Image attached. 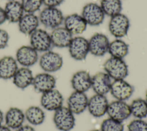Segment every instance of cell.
Segmentation results:
<instances>
[{"label":"cell","instance_id":"6da1fadb","mask_svg":"<svg viewBox=\"0 0 147 131\" xmlns=\"http://www.w3.org/2000/svg\"><path fill=\"white\" fill-rule=\"evenodd\" d=\"M106 73L114 80L124 79L128 75V67L123 59L111 57L103 64Z\"/></svg>","mask_w":147,"mask_h":131},{"label":"cell","instance_id":"7a4b0ae2","mask_svg":"<svg viewBox=\"0 0 147 131\" xmlns=\"http://www.w3.org/2000/svg\"><path fill=\"white\" fill-rule=\"evenodd\" d=\"M53 120L56 128L61 131H70L75 125L74 114L67 107L61 106L55 110Z\"/></svg>","mask_w":147,"mask_h":131},{"label":"cell","instance_id":"3957f363","mask_svg":"<svg viewBox=\"0 0 147 131\" xmlns=\"http://www.w3.org/2000/svg\"><path fill=\"white\" fill-rule=\"evenodd\" d=\"M38 19L45 27L53 29L59 27L64 18L61 11L59 9L47 7L40 12Z\"/></svg>","mask_w":147,"mask_h":131},{"label":"cell","instance_id":"277c9868","mask_svg":"<svg viewBox=\"0 0 147 131\" xmlns=\"http://www.w3.org/2000/svg\"><path fill=\"white\" fill-rule=\"evenodd\" d=\"M130 26L128 17L122 13L111 17L109 23V30L110 33L116 38L125 36Z\"/></svg>","mask_w":147,"mask_h":131},{"label":"cell","instance_id":"5b68a950","mask_svg":"<svg viewBox=\"0 0 147 131\" xmlns=\"http://www.w3.org/2000/svg\"><path fill=\"white\" fill-rule=\"evenodd\" d=\"M83 18L91 26H98L105 18V13L99 5L95 3H88L84 6L82 11Z\"/></svg>","mask_w":147,"mask_h":131},{"label":"cell","instance_id":"8992f818","mask_svg":"<svg viewBox=\"0 0 147 131\" xmlns=\"http://www.w3.org/2000/svg\"><path fill=\"white\" fill-rule=\"evenodd\" d=\"M62 57L57 53L48 51L43 53L40 58L39 64L46 72H53L59 70L63 66Z\"/></svg>","mask_w":147,"mask_h":131},{"label":"cell","instance_id":"52a82bcc","mask_svg":"<svg viewBox=\"0 0 147 131\" xmlns=\"http://www.w3.org/2000/svg\"><path fill=\"white\" fill-rule=\"evenodd\" d=\"M30 46L37 52L49 51L52 44L50 34L45 30L37 29L30 35Z\"/></svg>","mask_w":147,"mask_h":131},{"label":"cell","instance_id":"ba28073f","mask_svg":"<svg viewBox=\"0 0 147 131\" xmlns=\"http://www.w3.org/2000/svg\"><path fill=\"white\" fill-rule=\"evenodd\" d=\"M68 47L70 56L76 60H84L89 52L88 40L81 36L72 38Z\"/></svg>","mask_w":147,"mask_h":131},{"label":"cell","instance_id":"9c48e42d","mask_svg":"<svg viewBox=\"0 0 147 131\" xmlns=\"http://www.w3.org/2000/svg\"><path fill=\"white\" fill-rule=\"evenodd\" d=\"M106 113L109 118L122 122L131 115L130 105L123 101L111 102L109 103Z\"/></svg>","mask_w":147,"mask_h":131},{"label":"cell","instance_id":"30bf717a","mask_svg":"<svg viewBox=\"0 0 147 131\" xmlns=\"http://www.w3.org/2000/svg\"><path fill=\"white\" fill-rule=\"evenodd\" d=\"M134 87L124 79L114 80L110 87V93L117 100L125 101L129 99L134 92Z\"/></svg>","mask_w":147,"mask_h":131},{"label":"cell","instance_id":"8fae6325","mask_svg":"<svg viewBox=\"0 0 147 131\" xmlns=\"http://www.w3.org/2000/svg\"><path fill=\"white\" fill-rule=\"evenodd\" d=\"M40 103L44 109L49 111H55L63 106V97L59 91L53 88L42 93Z\"/></svg>","mask_w":147,"mask_h":131},{"label":"cell","instance_id":"7c38bea8","mask_svg":"<svg viewBox=\"0 0 147 131\" xmlns=\"http://www.w3.org/2000/svg\"><path fill=\"white\" fill-rule=\"evenodd\" d=\"M109 44L106 35L96 33L88 40L89 52L95 56H102L108 52Z\"/></svg>","mask_w":147,"mask_h":131},{"label":"cell","instance_id":"4fadbf2b","mask_svg":"<svg viewBox=\"0 0 147 131\" xmlns=\"http://www.w3.org/2000/svg\"><path fill=\"white\" fill-rule=\"evenodd\" d=\"M108 105V101L104 95L96 94L88 99L87 108L92 116L99 118L106 113Z\"/></svg>","mask_w":147,"mask_h":131},{"label":"cell","instance_id":"5bb4252c","mask_svg":"<svg viewBox=\"0 0 147 131\" xmlns=\"http://www.w3.org/2000/svg\"><path fill=\"white\" fill-rule=\"evenodd\" d=\"M88 101L84 93L75 91L67 99V107L74 114H80L87 108Z\"/></svg>","mask_w":147,"mask_h":131},{"label":"cell","instance_id":"9a60e30c","mask_svg":"<svg viewBox=\"0 0 147 131\" xmlns=\"http://www.w3.org/2000/svg\"><path fill=\"white\" fill-rule=\"evenodd\" d=\"M16 60L21 66L29 67L34 65L38 60V53L31 46L24 45L16 52Z\"/></svg>","mask_w":147,"mask_h":131},{"label":"cell","instance_id":"2e32d148","mask_svg":"<svg viewBox=\"0 0 147 131\" xmlns=\"http://www.w3.org/2000/svg\"><path fill=\"white\" fill-rule=\"evenodd\" d=\"M111 78L105 72L96 73L91 77V88L97 94L105 95L110 90Z\"/></svg>","mask_w":147,"mask_h":131},{"label":"cell","instance_id":"e0dca14e","mask_svg":"<svg viewBox=\"0 0 147 131\" xmlns=\"http://www.w3.org/2000/svg\"><path fill=\"white\" fill-rule=\"evenodd\" d=\"M32 85L36 91L42 94L55 88L56 79L48 72L40 73L34 77Z\"/></svg>","mask_w":147,"mask_h":131},{"label":"cell","instance_id":"ac0fdd59","mask_svg":"<svg viewBox=\"0 0 147 131\" xmlns=\"http://www.w3.org/2000/svg\"><path fill=\"white\" fill-rule=\"evenodd\" d=\"M64 27L72 34L82 33L87 25L83 17L76 13L67 16L64 19Z\"/></svg>","mask_w":147,"mask_h":131},{"label":"cell","instance_id":"d6986e66","mask_svg":"<svg viewBox=\"0 0 147 131\" xmlns=\"http://www.w3.org/2000/svg\"><path fill=\"white\" fill-rule=\"evenodd\" d=\"M71 83L75 91L84 93L91 87V77L87 71H79L73 75Z\"/></svg>","mask_w":147,"mask_h":131},{"label":"cell","instance_id":"ffe728a7","mask_svg":"<svg viewBox=\"0 0 147 131\" xmlns=\"http://www.w3.org/2000/svg\"><path fill=\"white\" fill-rule=\"evenodd\" d=\"M52 45L58 48L68 47L72 39V34L65 27H57L50 34Z\"/></svg>","mask_w":147,"mask_h":131},{"label":"cell","instance_id":"44dd1931","mask_svg":"<svg viewBox=\"0 0 147 131\" xmlns=\"http://www.w3.org/2000/svg\"><path fill=\"white\" fill-rule=\"evenodd\" d=\"M25 118V114L17 107L10 108L5 115L6 125L13 129H17L22 126Z\"/></svg>","mask_w":147,"mask_h":131},{"label":"cell","instance_id":"7402d4cb","mask_svg":"<svg viewBox=\"0 0 147 131\" xmlns=\"http://www.w3.org/2000/svg\"><path fill=\"white\" fill-rule=\"evenodd\" d=\"M17 70V61L13 57L7 56L0 59V78L5 80L13 78Z\"/></svg>","mask_w":147,"mask_h":131},{"label":"cell","instance_id":"603a6c76","mask_svg":"<svg viewBox=\"0 0 147 131\" xmlns=\"http://www.w3.org/2000/svg\"><path fill=\"white\" fill-rule=\"evenodd\" d=\"M34 76L28 67H22L18 68L13 77V83L18 88L24 89L32 84Z\"/></svg>","mask_w":147,"mask_h":131},{"label":"cell","instance_id":"cb8c5ba5","mask_svg":"<svg viewBox=\"0 0 147 131\" xmlns=\"http://www.w3.org/2000/svg\"><path fill=\"white\" fill-rule=\"evenodd\" d=\"M38 25V17L34 13H26L18 21V29L21 33L30 35L37 29Z\"/></svg>","mask_w":147,"mask_h":131},{"label":"cell","instance_id":"d4e9b609","mask_svg":"<svg viewBox=\"0 0 147 131\" xmlns=\"http://www.w3.org/2000/svg\"><path fill=\"white\" fill-rule=\"evenodd\" d=\"M4 10L6 20L13 23L18 22L24 13L21 3L15 0L10 1L6 3Z\"/></svg>","mask_w":147,"mask_h":131},{"label":"cell","instance_id":"484cf974","mask_svg":"<svg viewBox=\"0 0 147 131\" xmlns=\"http://www.w3.org/2000/svg\"><path fill=\"white\" fill-rule=\"evenodd\" d=\"M109 53L111 57L123 59L129 52V45L123 40L116 39L110 43Z\"/></svg>","mask_w":147,"mask_h":131},{"label":"cell","instance_id":"4316f807","mask_svg":"<svg viewBox=\"0 0 147 131\" xmlns=\"http://www.w3.org/2000/svg\"><path fill=\"white\" fill-rule=\"evenodd\" d=\"M25 117L28 122L30 124L39 125L44 121L45 114L42 109L40 107L32 106L26 110Z\"/></svg>","mask_w":147,"mask_h":131},{"label":"cell","instance_id":"83f0119b","mask_svg":"<svg viewBox=\"0 0 147 131\" xmlns=\"http://www.w3.org/2000/svg\"><path fill=\"white\" fill-rule=\"evenodd\" d=\"M130 108L131 114L137 119H142L147 116V102L145 99L137 98L133 100Z\"/></svg>","mask_w":147,"mask_h":131},{"label":"cell","instance_id":"f1b7e54d","mask_svg":"<svg viewBox=\"0 0 147 131\" xmlns=\"http://www.w3.org/2000/svg\"><path fill=\"white\" fill-rule=\"evenodd\" d=\"M100 6L105 14L110 17L120 13L122 8L121 0H101Z\"/></svg>","mask_w":147,"mask_h":131},{"label":"cell","instance_id":"f546056e","mask_svg":"<svg viewBox=\"0 0 147 131\" xmlns=\"http://www.w3.org/2000/svg\"><path fill=\"white\" fill-rule=\"evenodd\" d=\"M124 126L122 122L111 118L104 120L100 125V131H123Z\"/></svg>","mask_w":147,"mask_h":131},{"label":"cell","instance_id":"4dcf8cb0","mask_svg":"<svg viewBox=\"0 0 147 131\" xmlns=\"http://www.w3.org/2000/svg\"><path fill=\"white\" fill-rule=\"evenodd\" d=\"M21 5L26 13H34L38 10L42 4V0H22Z\"/></svg>","mask_w":147,"mask_h":131},{"label":"cell","instance_id":"1f68e13d","mask_svg":"<svg viewBox=\"0 0 147 131\" xmlns=\"http://www.w3.org/2000/svg\"><path fill=\"white\" fill-rule=\"evenodd\" d=\"M128 131H147V122L142 119L131 121L127 125Z\"/></svg>","mask_w":147,"mask_h":131},{"label":"cell","instance_id":"d6a6232c","mask_svg":"<svg viewBox=\"0 0 147 131\" xmlns=\"http://www.w3.org/2000/svg\"><path fill=\"white\" fill-rule=\"evenodd\" d=\"M9 40L8 33L6 30L0 29V49H4L7 46Z\"/></svg>","mask_w":147,"mask_h":131},{"label":"cell","instance_id":"836d02e7","mask_svg":"<svg viewBox=\"0 0 147 131\" xmlns=\"http://www.w3.org/2000/svg\"><path fill=\"white\" fill-rule=\"evenodd\" d=\"M64 0H42V3H44L47 7H53L60 5Z\"/></svg>","mask_w":147,"mask_h":131},{"label":"cell","instance_id":"e575fe53","mask_svg":"<svg viewBox=\"0 0 147 131\" xmlns=\"http://www.w3.org/2000/svg\"><path fill=\"white\" fill-rule=\"evenodd\" d=\"M16 131H36L35 129L29 125H22L19 128L17 129Z\"/></svg>","mask_w":147,"mask_h":131},{"label":"cell","instance_id":"d590c367","mask_svg":"<svg viewBox=\"0 0 147 131\" xmlns=\"http://www.w3.org/2000/svg\"><path fill=\"white\" fill-rule=\"evenodd\" d=\"M6 20L5 12L3 9L0 7V25L3 24Z\"/></svg>","mask_w":147,"mask_h":131},{"label":"cell","instance_id":"8d00e7d4","mask_svg":"<svg viewBox=\"0 0 147 131\" xmlns=\"http://www.w3.org/2000/svg\"><path fill=\"white\" fill-rule=\"evenodd\" d=\"M0 131H11L10 128H9L6 125H0Z\"/></svg>","mask_w":147,"mask_h":131},{"label":"cell","instance_id":"74e56055","mask_svg":"<svg viewBox=\"0 0 147 131\" xmlns=\"http://www.w3.org/2000/svg\"><path fill=\"white\" fill-rule=\"evenodd\" d=\"M3 120V114L2 111L0 110V125H1Z\"/></svg>","mask_w":147,"mask_h":131},{"label":"cell","instance_id":"f35d334b","mask_svg":"<svg viewBox=\"0 0 147 131\" xmlns=\"http://www.w3.org/2000/svg\"><path fill=\"white\" fill-rule=\"evenodd\" d=\"M145 101H146V102H147V91H146V95H145Z\"/></svg>","mask_w":147,"mask_h":131},{"label":"cell","instance_id":"ab89813d","mask_svg":"<svg viewBox=\"0 0 147 131\" xmlns=\"http://www.w3.org/2000/svg\"><path fill=\"white\" fill-rule=\"evenodd\" d=\"M90 131H100V130H97V129H95V130H90Z\"/></svg>","mask_w":147,"mask_h":131},{"label":"cell","instance_id":"60d3db41","mask_svg":"<svg viewBox=\"0 0 147 131\" xmlns=\"http://www.w3.org/2000/svg\"><path fill=\"white\" fill-rule=\"evenodd\" d=\"M9 1H14V0H9Z\"/></svg>","mask_w":147,"mask_h":131}]
</instances>
